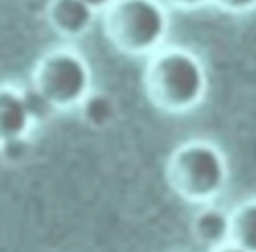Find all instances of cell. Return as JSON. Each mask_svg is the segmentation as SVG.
Here are the masks:
<instances>
[{
	"mask_svg": "<svg viewBox=\"0 0 256 252\" xmlns=\"http://www.w3.org/2000/svg\"><path fill=\"white\" fill-rule=\"evenodd\" d=\"M144 86L148 98L164 112L182 114L198 106L208 88L202 60L188 48L168 46L150 54Z\"/></svg>",
	"mask_w": 256,
	"mask_h": 252,
	"instance_id": "cell-1",
	"label": "cell"
},
{
	"mask_svg": "<svg viewBox=\"0 0 256 252\" xmlns=\"http://www.w3.org/2000/svg\"><path fill=\"white\" fill-rule=\"evenodd\" d=\"M166 176L182 198L210 202L228 184V162L214 142L190 140L170 154Z\"/></svg>",
	"mask_w": 256,
	"mask_h": 252,
	"instance_id": "cell-2",
	"label": "cell"
},
{
	"mask_svg": "<svg viewBox=\"0 0 256 252\" xmlns=\"http://www.w3.org/2000/svg\"><path fill=\"white\" fill-rule=\"evenodd\" d=\"M110 42L126 54L156 52L170 30V16L162 0H116L104 12Z\"/></svg>",
	"mask_w": 256,
	"mask_h": 252,
	"instance_id": "cell-3",
	"label": "cell"
},
{
	"mask_svg": "<svg viewBox=\"0 0 256 252\" xmlns=\"http://www.w3.org/2000/svg\"><path fill=\"white\" fill-rule=\"evenodd\" d=\"M32 84L40 88L60 110H66L80 106L92 92V72L78 52L70 48H56L38 60Z\"/></svg>",
	"mask_w": 256,
	"mask_h": 252,
	"instance_id": "cell-4",
	"label": "cell"
},
{
	"mask_svg": "<svg viewBox=\"0 0 256 252\" xmlns=\"http://www.w3.org/2000/svg\"><path fill=\"white\" fill-rule=\"evenodd\" d=\"M96 10L84 0H52L48 6V22L52 30L66 38H80L86 34L96 18Z\"/></svg>",
	"mask_w": 256,
	"mask_h": 252,
	"instance_id": "cell-5",
	"label": "cell"
},
{
	"mask_svg": "<svg viewBox=\"0 0 256 252\" xmlns=\"http://www.w3.org/2000/svg\"><path fill=\"white\" fill-rule=\"evenodd\" d=\"M32 124L34 122L26 108L22 90L2 84L0 86V144L10 138L28 136Z\"/></svg>",
	"mask_w": 256,
	"mask_h": 252,
	"instance_id": "cell-6",
	"label": "cell"
},
{
	"mask_svg": "<svg viewBox=\"0 0 256 252\" xmlns=\"http://www.w3.org/2000/svg\"><path fill=\"white\" fill-rule=\"evenodd\" d=\"M192 232L196 240L210 250L232 242V212L218 206H206L196 212L192 220Z\"/></svg>",
	"mask_w": 256,
	"mask_h": 252,
	"instance_id": "cell-7",
	"label": "cell"
},
{
	"mask_svg": "<svg viewBox=\"0 0 256 252\" xmlns=\"http://www.w3.org/2000/svg\"><path fill=\"white\" fill-rule=\"evenodd\" d=\"M232 242L256 252V198L244 200L232 210Z\"/></svg>",
	"mask_w": 256,
	"mask_h": 252,
	"instance_id": "cell-8",
	"label": "cell"
},
{
	"mask_svg": "<svg viewBox=\"0 0 256 252\" xmlns=\"http://www.w3.org/2000/svg\"><path fill=\"white\" fill-rule=\"evenodd\" d=\"M82 120L92 128H104L116 118V102L102 92H90L80 104Z\"/></svg>",
	"mask_w": 256,
	"mask_h": 252,
	"instance_id": "cell-9",
	"label": "cell"
},
{
	"mask_svg": "<svg viewBox=\"0 0 256 252\" xmlns=\"http://www.w3.org/2000/svg\"><path fill=\"white\" fill-rule=\"evenodd\" d=\"M22 96H24V102H26V108H28V112H30V118H32V122L34 124H42V122H48L60 108L40 90V88H36L32 82L26 86V88H22Z\"/></svg>",
	"mask_w": 256,
	"mask_h": 252,
	"instance_id": "cell-10",
	"label": "cell"
},
{
	"mask_svg": "<svg viewBox=\"0 0 256 252\" xmlns=\"http://www.w3.org/2000/svg\"><path fill=\"white\" fill-rule=\"evenodd\" d=\"M32 152V144L28 140V136H18V138H10L6 142L0 144V158L8 164H20L24 162Z\"/></svg>",
	"mask_w": 256,
	"mask_h": 252,
	"instance_id": "cell-11",
	"label": "cell"
},
{
	"mask_svg": "<svg viewBox=\"0 0 256 252\" xmlns=\"http://www.w3.org/2000/svg\"><path fill=\"white\" fill-rule=\"evenodd\" d=\"M214 2L232 14H244L256 8V0H214Z\"/></svg>",
	"mask_w": 256,
	"mask_h": 252,
	"instance_id": "cell-12",
	"label": "cell"
},
{
	"mask_svg": "<svg viewBox=\"0 0 256 252\" xmlns=\"http://www.w3.org/2000/svg\"><path fill=\"white\" fill-rule=\"evenodd\" d=\"M166 2L176 6V8H198V6H204L210 0H166Z\"/></svg>",
	"mask_w": 256,
	"mask_h": 252,
	"instance_id": "cell-13",
	"label": "cell"
},
{
	"mask_svg": "<svg viewBox=\"0 0 256 252\" xmlns=\"http://www.w3.org/2000/svg\"><path fill=\"white\" fill-rule=\"evenodd\" d=\"M84 2H86L88 6H92L96 12H106L116 0H84Z\"/></svg>",
	"mask_w": 256,
	"mask_h": 252,
	"instance_id": "cell-14",
	"label": "cell"
},
{
	"mask_svg": "<svg viewBox=\"0 0 256 252\" xmlns=\"http://www.w3.org/2000/svg\"><path fill=\"white\" fill-rule=\"evenodd\" d=\"M212 252H250V250H246V248L238 246L236 242H226V244H222V246L214 248Z\"/></svg>",
	"mask_w": 256,
	"mask_h": 252,
	"instance_id": "cell-15",
	"label": "cell"
}]
</instances>
